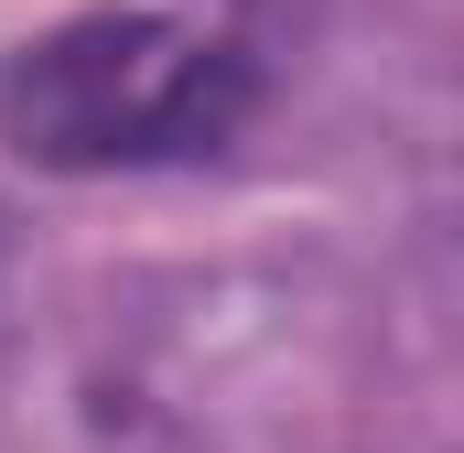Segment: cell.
<instances>
[{
	"mask_svg": "<svg viewBox=\"0 0 464 453\" xmlns=\"http://www.w3.org/2000/svg\"><path fill=\"white\" fill-rule=\"evenodd\" d=\"M259 119V54L173 11H87L11 54L0 140L33 173H173Z\"/></svg>",
	"mask_w": 464,
	"mask_h": 453,
	"instance_id": "6da1fadb",
	"label": "cell"
}]
</instances>
